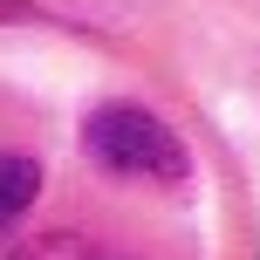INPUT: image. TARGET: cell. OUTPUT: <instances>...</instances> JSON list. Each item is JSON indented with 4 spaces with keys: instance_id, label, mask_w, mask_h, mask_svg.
Returning <instances> with one entry per match:
<instances>
[{
    "instance_id": "1",
    "label": "cell",
    "mask_w": 260,
    "mask_h": 260,
    "mask_svg": "<svg viewBox=\"0 0 260 260\" xmlns=\"http://www.w3.org/2000/svg\"><path fill=\"white\" fill-rule=\"evenodd\" d=\"M82 151L96 157L117 178H157L178 185L185 178V144L165 117H151L144 103H103L89 123H82Z\"/></svg>"
},
{
    "instance_id": "2",
    "label": "cell",
    "mask_w": 260,
    "mask_h": 260,
    "mask_svg": "<svg viewBox=\"0 0 260 260\" xmlns=\"http://www.w3.org/2000/svg\"><path fill=\"white\" fill-rule=\"evenodd\" d=\"M35 192H41V165L35 157H0V233L35 206Z\"/></svg>"
},
{
    "instance_id": "4",
    "label": "cell",
    "mask_w": 260,
    "mask_h": 260,
    "mask_svg": "<svg viewBox=\"0 0 260 260\" xmlns=\"http://www.w3.org/2000/svg\"><path fill=\"white\" fill-rule=\"evenodd\" d=\"M14 7H21V0H0V14H14Z\"/></svg>"
},
{
    "instance_id": "3",
    "label": "cell",
    "mask_w": 260,
    "mask_h": 260,
    "mask_svg": "<svg viewBox=\"0 0 260 260\" xmlns=\"http://www.w3.org/2000/svg\"><path fill=\"white\" fill-rule=\"evenodd\" d=\"M7 260H130V253L96 247V240H82V233H41L35 247H21V253H7Z\"/></svg>"
}]
</instances>
